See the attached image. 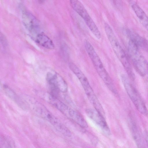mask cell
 I'll list each match as a JSON object with an SVG mask.
<instances>
[{"label": "cell", "mask_w": 148, "mask_h": 148, "mask_svg": "<svg viewBox=\"0 0 148 148\" xmlns=\"http://www.w3.org/2000/svg\"><path fill=\"white\" fill-rule=\"evenodd\" d=\"M105 32L116 55L126 71L129 77L133 81L135 76L129 60L120 45L112 29L107 23L104 25Z\"/></svg>", "instance_id": "6da1fadb"}, {"label": "cell", "mask_w": 148, "mask_h": 148, "mask_svg": "<svg viewBox=\"0 0 148 148\" xmlns=\"http://www.w3.org/2000/svg\"><path fill=\"white\" fill-rule=\"evenodd\" d=\"M84 47L100 77L110 91L116 94L117 91L111 78L93 47L88 41L86 40L84 42Z\"/></svg>", "instance_id": "7a4b0ae2"}, {"label": "cell", "mask_w": 148, "mask_h": 148, "mask_svg": "<svg viewBox=\"0 0 148 148\" xmlns=\"http://www.w3.org/2000/svg\"><path fill=\"white\" fill-rule=\"evenodd\" d=\"M71 70L80 81L87 98L95 109L103 115L104 112L103 108L95 95L87 77L75 65H73L71 68Z\"/></svg>", "instance_id": "3957f363"}, {"label": "cell", "mask_w": 148, "mask_h": 148, "mask_svg": "<svg viewBox=\"0 0 148 148\" xmlns=\"http://www.w3.org/2000/svg\"><path fill=\"white\" fill-rule=\"evenodd\" d=\"M128 50L130 58L136 70L140 76L146 75L148 71L147 62L138 48L130 40L128 44Z\"/></svg>", "instance_id": "277c9868"}, {"label": "cell", "mask_w": 148, "mask_h": 148, "mask_svg": "<svg viewBox=\"0 0 148 148\" xmlns=\"http://www.w3.org/2000/svg\"><path fill=\"white\" fill-rule=\"evenodd\" d=\"M121 77L126 92L137 110L143 115H147L148 114L147 109L137 90L126 75L122 74Z\"/></svg>", "instance_id": "5b68a950"}, {"label": "cell", "mask_w": 148, "mask_h": 148, "mask_svg": "<svg viewBox=\"0 0 148 148\" xmlns=\"http://www.w3.org/2000/svg\"><path fill=\"white\" fill-rule=\"evenodd\" d=\"M70 1L72 8L84 20L92 34L97 39H100L101 37L100 32L83 4L77 0Z\"/></svg>", "instance_id": "8992f818"}, {"label": "cell", "mask_w": 148, "mask_h": 148, "mask_svg": "<svg viewBox=\"0 0 148 148\" xmlns=\"http://www.w3.org/2000/svg\"><path fill=\"white\" fill-rule=\"evenodd\" d=\"M22 20L25 27L33 35L40 33V26L36 18L31 13L26 10H23L22 13Z\"/></svg>", "instance_id": "52a82bcc"}, {"label": "cell", "mask_w": 148, "mask_h": 148, "mask_svg": "<svg viewBox=\"0 0 148 148\" xmlns=\"http://www.w3.org/2000/svg\"><path fill=\"white\" fill-rule=\"evenodd\" d=\"M86 115L101 128L103 132L107 135L110 134V129L102 114L95 109L88 108L86 110Z\"/></svg>", "instance_id": "ba28073f"}, {"label": "cell", "mask_w": 148, "mask_h": 148, "mask_svg": "<svg viewBox=\"0 0 148 148\" xmlns=\"http://www.w3.org/2000/svg\"><path fill=\"white\" fill-rule=\"evenodd\" d=\"M47 79L50 84L62 92H65L68 89L66 82L59 74L56 72H49L47 75Z\"/></svg>", "instance_id": "9c48e42d"}, {"label": "cell", "mask_w": 148, "mask_h": 148, "mask_svg": "<svg viewBox=\"0 0 148 148\" xmlns=\"http://www.w3.org/2000/svg\"><path fill=\"white\" fill-rule=\"evenodd\" d=\"M126 34L130 39L138 47L140 48L148 53V40L134 32L128 29Z\"/></svg>", "instance_id": "30bf717a"}, {"label": "cell", "mask_w": 148, "mask_h": 148, "mask_svg": "<svg viewBox=\"0 0 148 148\" xmlns=\"http://www.w3.org/2000/svg\"><path fill=\"white\" fill-rule=\"evenodd\" d=\"M130 4L140 22L148 31V16L135 2L131 1Z\"/></svg>", "instance_id": "8fae6325"}, {"label": "cell", "mask_w": 148, "mask_h": 148, "mask_svg": "<svg viewBox=\"0 0 148 148\" xmlns=\"http://www.w3.org/2000/svg\"><path fill=\"white\" fill-rule=\"evenodd\" d=\"M35 39L38 44L44 47L50 49H52L54 48L55 46L52 40L42 33H40L37 35Z\"/></svg>", "instance_id": "7c38bea8"}, {"label": "cell", "mask_w": 148, "mask_h": 148, "mask_svg": "<svg viewBox=\"0 0 148 148\" xmlns=\"http://www.w3.org/2000/svg\"><path fill=\"white\" fill-rule=\"evenodd\" d=\"M3 87L5 93L9 98L15 101L21 107H27L26 105H28L26 101L25 102V100H23L22 99H21L9 86L4 85Z\"/></svg>", "instance_id": "4fadbf2b"}, {"label": "cell", "mask_w": 148, "mask_h": 148, "mask_svg": "<svg viewBox=\"0 0 148 148\" xmlns=\"http://www.w3.org/2000/svg\"><path fill=\"white\" fill-rule=\"evenodd\" d=\"M146 141H147V144L148 145V135H147V136L146 138Z\"/></svg>", "instance_id": "5bb4252c"}]
</instances>
